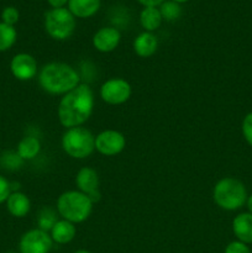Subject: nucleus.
Returning a JSON list of instances; mask_svg holds the SVG:
<instances>
[{"label": "nucleus", "mask_w": 252, "mask_h": 253, "mask_svg": "<svg viewBox=\"0 0 252 253\" xmlns=\"http://www.w3.org/2000/svg\"><path fill=\"white\" fill-rule=\"evenodd\" d=\"M94 110V93L88 84L81 83L77 88L64 94L57 108V115L66 128L83 126Z\"/></svg>", "instance_id": "obj_1"}, {"label": "nucleus", "mask_w": 252, "mask_h": 253, "mask_svg": "<svg viewBox=\"0 0 252 253\" xmlns=\"http://www.w3.org/2000/svg\"><path fill=\"white\" fill-rule=\"evenodd\" d=\"M39 84L41 89L52 95H64L81 84L76 68L63 62H51L40 69Z\"/></svg>", "instance_id": "obj_2"}, {"label": "nucleus", "mask_w": 252, "mask_h": 253, "mask_svg": "<svg viewBox=\"0 0 252 253\" xmlns=\"http://www.w3.org/2000/svg\"><path fill=\"white\" fill-rule=\"evenodd\" d=\"M247 189L244 183L234 177H225L217 180L212 189L215 204L226 211H236L247 202Z\"/></svg>", "instance_id": "obj_3"}, {"label": "nucleus", "mask_w": 252, "mask_h": 253, "mask_svg": "<svg viewBox=\"0 0 252 253\" xmlns=\"http://www.w3.org/2000/svg\"><path fill=\"white\" fill-rule=\"evenodd\" d=\"M93 202L88 195L79 190H68L62 193L57 199V214L69 222H84L93 211Z\"/></svg>", "instance_id": "obj_4"}, {"label": "nucleus", "mask_w": 252, "mask_h": 253, "mask_svg": "<svg viewBox=\"0 0 252 253\" xmlns=\"http://www.w3.org/2000/svg\"><path fill=\"white\" fill-rule=\"evenodd\" d=\"M61 143L64 152L76 160H84L95 151V136L83 126L67 128Z\"/></svg>", "instance_id": "obj_5"}, {"label": "nucleus", "mask_w": 252, "mask_h": 253, "mask_svg": "<svg viewBox=\"0 0 252 253\" xmlns=\"http://www.w3.org/2000/svg\"><path fill=\"white\" fill-rule=\"evenodd\" d=\"M43 27L51 39L56 41H66L76 31V17L67 7L49 9L44 12Z\"/></svg>", "instance_id": "obj_6"}, {"label": "nucleus", "mask_w": 252, "mask_h": 253, "mask_svg": "<svg viewBox=\"0 0 252 253\" xmlns=\"http://www.w3.org/2000/svg\"><path fill=\"white\" fill-rule=\"evenodd\" d=\"M130 83L123 78H110L100 86V98L109 105H121L131 98Z\"/></svg>", "instance_id": "obj_7"}, {"label": "nucleus", "mask_w": 252, "mask_h": 253, "mask_svg": "<svg viewBox=\"0 0 252 253\" xmlns=\"http://www.w3.org/2000/svg\"><path fill=\"white\" fill-rule=\"evenodd\" d=\"M53 246L49 232L39 229H31L25 232L19 241L20 253H49Z\"/></svg>", "instance_id": "obj_8"}, {"label": "nucleus", "mask_w": 252, "mask_h": 253, "mask_svg": "<svg viewBox=\"0 0 252 253\" xmlns=\"http://www.w3.org/2000/svg\"><path fill=\"white\" fill-rule=\"evenodd\" d=\"M125 147L126 138L120 131L104 130L95 136V150L106 157L119 155Z\"/></svg>", "instance_id": "obj_9"}, {"label": "nucleus", "mask_w": 252, "mask_h": 253, "mask_svg": "<svg viewBox=\"0 0 252 253\" xmlns=\"http://www.w3.org/2000/svg\"><path fill=\"white\" fill-rule=\"evenodd\" d=\"M10 71L17 81L27 82L39 74V64L30 53H17L10 62Z\"/></svg>", "instance_id": "obj_10"}, {"label": "nucleus", "mask_w": 252, "mask_h": 253, "mask_svg": "<svg viewBox=\"0 0 252 253\" xmlns=\"http://www.w3.org/2000/svg\"><path fill=\"white\" fill-rule=\"evenodd\" d=\"M99 175L96 170L91 167H83L77 172L76 185L77 190L88 195L89 199L94 203L99 202L101 198L99 190Z\"/></svg>", "instance_id": "obj_11"}, {"label": "nucleus", "mask_w": 252, "mask_h": 253, "mask_svg": "<svg viewBox=\"0 0 252 253\" xmlns=\"http://www.w3.org/2000/svg\"><path fill=\"white\" fill-rule=\"evenodd\" d=\"M121 41L120 30L115 26H104L94 34L91 39L93 47L101 53H110L115 51Z\"/></svg>", "instance_id": "obj_12"}, {"label": "nucleus", "mask_w": 252, "mask_h": 253, "mask_svg": "<svg viewBox=\"0 0 252 253\" xmlns=\"http://www.w3.org/2000/svg\"><path fill=\"white\" fill-rule=\"evenodd\" d=\"M133 51L138 57L148 58L153 56L158 48V40L153 32L143 31L138 34L133 40Z\"/></svg>", "instance_id": "obj_13"}, {"label": "nucleus", "mask_w": 252, "mask_h": 253, "mask_svg": "<svg viewBox=\"0 0 252 253\" xmlns=\"http://www.w3.org/2000/svg\"><path fill=\"white\" fill-rule=\"evenodd\" d=\"M5 204H6V209L9 211V214L11 216L17 217V219L25 217L29 214L30 210H31L30 198L25 193L17 192V190L11 192V194L9 195Z\"/></svg>", "instance_id": "obj_14"}, {"label": "nucleus", "mask_w": 252, "mask_h": 253, "mask_svg": "<svg viewBox=\"0 0 252 253\" xmlns=\"http://www.w3.org/2000/svg\"><path fill=\"white\" fill-rule=\"evenodd\" d=\"M232 232L237 241L244 244H252V215L250 212H241L232 220Z\"/></svg>", "instance_id": "obj_15"}, {"label": "nucleus", "mask_w": 252, "mask_h": 253, "mask_svg": "<svg viewBox=\"0 0 252 253\" xmlns=\"http://www.w3.org/2000/svg\"><path fill=\"white\" fill-rule=\"evenodd\" d=\"M101 0H69L67 9L76 19H89L100 10Z\"/></svg>", "instance_id": "obj_16"}, {"label": "nucleus", "mask_w": 252, "mask_h": 253, "mask_svg": "<svg viewBox=\"0 0 252 253\" xmlns=\"http://www.w3.org/2000/svg\"><path fill=\"white\" fill-rule=\"evenodd\" d=\"M53 244L67 245L74 240L77 235V227L73 222H69L64 219H59L49 231Z\"/></svg>", "instance_id": "obj_17"}, {"label": "nucleus", "mask_w": 252, "mask_h": 253, "mask_svg": "<svg viewBox=\"0 0 252 253\" xmlns=\"http://www.w3.org/2000/svg\"><path fill=\"white\" fill-rule=\"evenodd\" d=\"M41 152V142L35 136H25L17 143L16 153L22 161H31Z\"/></svg>", "instance_id": "obj_18"}, {"label": "nucleus", "mask_w": 252, "mask_h": 253, "mask_svg": "<svg viewBox=\"0 0 252 253\" xmlns=\"http://www.w3.org/2000/svg\"><path fill=\"white\" fill-rule=\"evenodd\" d=\"M163 19L161 15L160 7L147 6L143 7L140 12V24L145 31L155 32L162 25Z\"/></svg>", "instance_id": "obj_19"}, {"label": "nucleus", "mask_w": 252, "mask_h": 253, "mask_svg": "<svg viewBox=\"0 0 252 253\" xmlns=\"http://www.w3.org/2000/svg\"><path fill=\"white\" fill-rule=\"evenodd\" d=\"M17 40V31L15 26L0 22V52H6L11 48Z\"/></svg>", "instance_id": "obj_20"}, {"label": "nucleus", "mask_w": 252, "mask_h": 253, "mask_svg": "<svg viewBox=\"0 0 252 253\" xmlns=\"http://www.w3.org/2000/svg\"><path fill=\"white\" fill-rule=\"evenodd\" d=\"M57 221H58V217H57L54 210H52L51 208L44 207L40 210L39 216H37V227L39 229L49 232Z\"/></svg>", "instance_id": "obj_21"}, {"label": "nucleus", "mask_w": 252, "mask_h": 253, "mask_svg": "<svg viewBox=\"0 0 252 253\" xmlns=\"http://www.w3.org/2000/svg\"><path fill=\"white\" fill-rule=\"evenodd\" d=\"M160 11L162 15V19L165 21L172 22L179 19L182 16V6L178 2L172 0H166L165 2L160 5Z\"/></svg>", "instance_id": "obj_22"}, {"label": "nucleus", "mask_w": 252, "mask_h": 253, "mask_svg": "<svg viewBox=\"0 0 252 253\" xmlns=\"http://www.w3.org/2000/svg\"><path fill=\"white\" fill-rule=\"evenodd\" d=\"M20 20V12L15 6H6L1 11V22L15 26Z\"/></svg>", "instance_id": "obj_23"}, {"label": "nucleus", "mask_w": 252, "mask_h": 253, "mask_svg": "<svg viewBox=\"0 0 252 253\" xmlns=\"http://www.w3.org/2000/svg\"><path fill=\"white\" fill-rule=\"evenodd\" d=\"M241 130L246 142L252 147V113H249L244 118V120H242Z\"/></svg>", "instance_id": "obj_24"}, {"label": "nucleus", "mask_w": 252, "mask_h": 253, "mask_svg": "<svg viewBox=\"0 0 252 253\" xmlns=\"http://www.w3.org/2000/svg\"><path fill=\"white\" fill-rule=\"evenodd\" d=\"M224 253H251L249 245L244 244L240 241H232L225 247Z\"/></svg>", "instance_id": "obj_25"}, {"label": "nucleus", "mask_w": 252, "mask_h": 253, "mask_svg": "<svg viewBox=\"0 0 252 253\" xmlns=\"http://www.w3.org/2000/svg\"><path fill=\"white\" fill-rule=\"evenodd\" d=\"M11 183H10L6 178L2 177V175L0 174V205L4 204V203L6 202L9 195L11 194Z\"/></svg>", "instance_id": "obj_26"}, {"label": "nucleus", "mask_w": 252, "mask_h": 253, "mask_svg": "<svg viewBox=\"0 0 252 253\" xmlns=\"http://www.w3.org/2000/svg\"><path fill=\"white\" fill-rule=\"evenodd\" d=\"M138 4L142 5L143 7H147V6H155V7H160V5L162 2H165L166 0H136Z\"/></svg>", "instance_id": "obj_27"}, {"label": "nucleus", "mask_w": 252, "mask_h": 253, "mask_svg": "<svg viewBox=\"0 0 252 253\" xmlns=\"http://www.w3.org/2000/svg\"><path fill=\"white\" fill-rule=\"evenodd\" d=\"M69 0H47L51 9H59V7H67Z\"/></svg>", "instance_id": "obj_28"}, {"label": "nucleus", "mask_w": 252, "mask_h": 253, "mask_svg": "<svg viewBox=\"0 0 252 253\" xmlns=\"http://www.w3.org/2000/svg\"><path fill=\"white\" fill-rule=\"evenodd\" d=\"M246 205H247V209H249V212L252 215V194L249 195V198H247Z\"/></svg>", "instance_id": "obj_29"}, {"label": "nucleus", "mask_w": 252, "mask_h": 253, "mask_svg": "<svg viewBox=\"0 0 252 253\" xmlns=\"http://www.w3.org/2000/svg\"><path fill=\"white\" fill-rule=\"evenodd\" d=\"M73 253H91V252L88 251V250H77V251Z\"/></svg>", "instance_id": "obj_30"}, {"label": "nucleus", "mask_w": 252, "mask_h": 253, "mask_svg": "<svg viewBox=\"0 0 252 253\" xmlns=\"http://www.w3.org/2000/svg\"><path fill=\"white\" fill-rule=\"evenodd\" d=\"M172 1L178 2V4H184V2H188V1H189V0H172Z\"/></svg>", "instance_id": "obj_31"}, {"label": "nucleus", "mask_w": 252, "mask_h": 253, "mask_svg": "<svg viewBox=\"0 0 252 253\" xmlns=\"http://www.w3.org/2000/svg\"><path fill=\"white\" fill-rule=\"evenodd\" d=\"M7 253H16V252H7Z\"/></svg>", "instance_id": "obj_32"}]
</instances>
